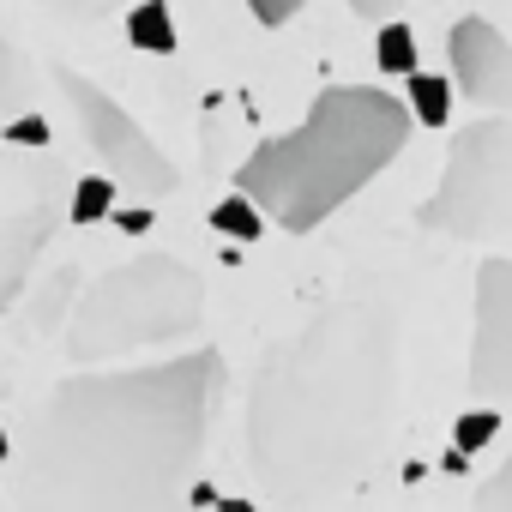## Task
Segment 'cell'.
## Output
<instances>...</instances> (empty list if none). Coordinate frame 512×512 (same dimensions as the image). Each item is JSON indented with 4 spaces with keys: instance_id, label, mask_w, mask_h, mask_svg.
<instances>
[{
    "instance_id": "6da1fadb",
    "label": "cell",
    "mask_w": 512,
    "mask_h": 512,
    "mask_svg": "<svg viewBox=\"0 0 512 512\" xmlns=\"http://www.w3.org/2000/svg\"><path fill=\"white\" fill-rule=\"evenodd\" d=\"M398 314L326 302L284 332L247 392V470L278 500L350 494L386 452L398 416Z\"/></svg>"
},
{
    "instance_id": "7a4b0ae2",
    "label": "cell",
    "mask_w": 512,
    "mask_h": 512,
    "mask_svg": "<svg viewBox=\"0 0 512 512\" xmlns=\"http://www.w3.org/2000/svg\"><path fill=\"white\" fill-rule=\"evenodd\" d=\"M217 398L223 356L211 344L145 368L73 374L37 404L25 428V470L55 500H157L205 458Z\"/></svg>"
},
{
    "instance_id": "3957f363",
    "label": "cell",
    "mask_w": 512,
    "mask_h": 512,
    "mask_svg": "<svg viewBox=\"0 0 512 512\" xmlns=\"http://www.w3.org/2000/svg\"><path fill=\"white\" fill-rule=\"evenodd\" d=\"M410 145V109L374 85L314 97L296 133H278L235 169V187L284 229H320Z\"/></svg>"
},
{
    "instance_id": "277c9868",
    "label": "cell",
    "mask_w": 512,
    "mask_h": 512,
    "mask_svg": "<svg viewBox=\"0 0 512 512\" xmlns=\"http://www.w3.org/2000/svg\"><path fill=\"white\" fill-rule=\"evenodd\" d=\"M205 326V284L175 253H133L91 278L73 308L67 350L73 362H109L139 344H181Z\"/></svg>"
},
{
    "instance_id": "5b68a950",
    "label": "cell",
    "mask_w": 512,
    "mask_h": 512,
    "mask_svg": "<svg viewBox=\"0 0 512 512\" xmlns=\"http://www.w3.org/2000/svg\"><path fill=\"white\" fill-rule=\"evenodd\" d=\"M416 217H422V229H440L458 241L512 229V121L482 115V121L458 127L446 145L440 187Z\"/></svg>"
},
{
    "instance_id": "8992f818",
    "label": "cell",
    "mask_w": 512,
    "mask_h": 512,
    "mask_svg": "<svg viewBox=\"0 0 512 512\" xmlns=\"http://www.w3.org/2000/svg\"><path fill=\"white\" fill-rule=\"evenodd\" d=\"M55 85L67 91V103H73V115H79V127H85V145L97 151V163H103V175H109L115 187H127V193H139V199H151V205L181 187L175 157H169L97 79H85L79 67H61Z\"/></svg>"
},
{
    "instance_id": "52a82bcc",
    "label": "cell",
    "mask_w": 512,
    "mask_h": 512,
    "mask_svg": "<svg viewBox=\"0 0 512 512\" xmlns=\"http://www.w3.org/2000/svg\"><path fill=\"white\" fill-rule=\"evenodd\" d=\"M49 229H55V175L31 157L0 151V308L31 284Z\"/></svg>"
},
{
    "instance_id": "ba28073f",
    "label": "cell",
    "mask_w": 512,
    "mask_h": 512,
    "mask_svg": "<svg viewBox=\"0 0 512 512\" xmlns=\"http://www.w3.org/2000/svg\"><path fill=\"white\" fill-rule=\"evenodd\" d=\"M470 392L488 404L512 398V260L476 266V332H470Z\"/></svg>"
},
{
    "instance_id": "9c48e42d",
    "label": "cell",
    "mask_w": 512,
    "mask_h": 512,
    "mask_svg": "<svg viewBox=\"0 0 512 512\" xmlns=\"http://www.w3.org/2000/svg\"><path fill=\"white\" fill-rule=\"evenodd\" d=\"M446 49H452V85L476 109L506 115L512 109V43H506V31L488 19H458Z\"/></svg>"
},
{
    "instance_id": "30bf717a",
    "label": "cell",
    "mask_w": 512,
    "mask_h": 512,
    "mask_svg": "<svg viewBox=\"0 0 512 512\" xmlns=\"http://www.w3.org/2000/svg\"><path fill=\"white\" fill-rule=\"evenodd\" d=\"M127 43L145 49V55H175L181 49L169 0H133V7H127Z\"/></svg>"
},
{
    "instance_id": "8fae6325",
    "label": "cell",
    "mask_w": 512,
    "mask_h": 512,
    "mask_svg": "<svg viewBox=\"0 0 512 512\" xmlns=\"http://www.w3.org/2000/svg\"><path fill=\"white\" fill-rule=\"evenodd\" d=\"M211 229H217V235H229V241H260V229H266V211L253 205L241 187H235L229 199H217V205H211Z\"/></svg>"
},
{
    "instance_id": "7c38bea8",
    "label": "cell",
    "mask_w": 512,
    "mask_h": 512,
    "mask_svg": "<svg viewBox=\"0 0 512 512\" xmlns=\"http://www.w3.org/2000/svg\"><path fill=\"white\" fill-rule=\"evenodd\" d=\"M410 79V121H422V127H440L446 115H452V85L440 79V73H404Z\"/></svg>"
},
{
    "instance_id": "4fadbf2b",
    "label": "cell",
    "mask_w": 512,
    "mask_h": 512,
    "mask_svg": "<svg viewBox=\"0 0 512 512\" xmlns=\"http://www.w3.org/2000/svg\"><path fill=\"white\" fill-rule=\"evenodd\" d=\"M374 61H380V73H398V79L416 73V31L404 19H386L374 37Z\"/></svg>"
},
{
    "instance_id": "5bb4252c",
    "label": "cell",
    "mask_w": 512,
    "mask_h": 512,
    "mask_svg": "<svg viewBox=\"0 0 512 512\" xmlns=\"http://www.w3.org/2000/svg\"><path fill=\"white\" fill-rule=\"evenodd\" d=\"M115 211V181L109 175H85L79 187H73V205H67V217L85 229V223H103Z\"/></svg>"
},
{
    "instance_id": "9a60e30c",
    "label": "cell",
    "mask_w": 512,
    "mask_h": 512,
    "mask_svg": "<svg viewBox=\"0 0 512 512\" xmlns=\"http://www.w3.org/2000/svg\"><path fill=\"white\" fill-rule=\"evenodd\" d=\"M500 434V416H494V404H482V410H464L458 422H452V446L470 458V452H488V440Z\"/></svg>"
},
{
    "instance_id": "2e32d148",
    "label": "cell",
    "mask_w": 512,
    "mask_h": 512,
    "mask_svg": "<svg viewBox=\"0 0 512 512\" xmlns=\"http://www.w3.org/2000/svg\"><path fill=\"white\" fill-rule=\"evenodd\" d=\"M43 13H55V19H73V25H91V19H103L115 0H37Z\"/></svg>"
},
{
    "instance_id": "e0dca14e",
    "label": "cell",
    "mask_w": 512,
    "mask_h": 512,
    "mask_svg": "<svg viewBox=\"0 0 512 512\" xmlns=\"http://www.w3.org/2000/svg\"><path fill=\"white\" fill-rule=\"evenodd\" d=\"M19 61H13V49H7V37H0V115H7L13 103H19Z\"/></svg>"
},
{
    "instance_id": "ac0fdd59",
    "label": "cell",
    "mask_w": 512,
    "mask_h": 512,
    "mask_svg": "<svg viewBox=\"0 0 512 512\" xmlns=\"http://www.w3.org/2000/svg\"><path fill=\"white\" fill-rule=\"evenodd\" d=\"M247 7H253V19H260V25H290L308 0H247Z\"/></svg>"
},
{
    "instance_id": "d6986e66",
    "label": "cell",
    "mask_w": 512,
    "mask_h": 512,
    "mask_svg": "<svg viewBox=\"0 0 512 512\" xmlns=\"http://www.w3.org/2000/svg\"><path fill=\"white\" fill-rule=\"evenodd\" d=\"M49 121L43 115H25V121H7V145H49Z\"/></svg>"
},
{
    "instance_id": "ffe728a7",
    "label": "cell",
    "mask_w": 512,
    "mask_h": 512,
    "mask_svg": "<svg viewBox=\"0 0 512 512\" xmlns=\"http://www.w3.org/2000/svg\"><path fill=\"white\" fill-rule=\"evenodd\" d=\"M482 506H512V452H506V464L482 482Z\"/></svg>"
},
{
    "instance_id": "44dd1931",
    "label": "cell",
    "mask_w": 512,
    "mask_h": 512,
    "mask_svg": "<svg viewBox=\"0 0 512 512\" xmlns=\"http://www.w3.org/2000/svg\"><path fill=\"white\" fill-rule=\"evenodd\" d=\"M350 13L368 25H386V19H398V0H350Z\"/></svg>"
},
{
    "instance_id": "7402d4cb",
    "label": "cell",
    "mask_w": 512,
    "mask_h": 512,
    "mask_svg": "<svg viewBox=\"0 0 512 512\" xmlns=\"http://www.w3.org/2000/svg\"><path fill=\"white\" fill-rule=\"evenodd\" d=\"M109 217H115L127 235H145V229H151V217H157V205L145 199V205H133V211H109Z\"/></svg>"
},
{
    "instance_id": "603a6c76",
    "label": "cell",
    "mask_w": 512,
    "mask_h": 512,
    "mask_svg": "<svg viewBox=\"0 0 512 512\" xmlns=\"http://www.w3.org/2000/svg\"><path fill=\"white\" fill-rule=\"evenodd\" d=\"M0 458H7V434H0Z\"/></svg>"
}]
</instances>
